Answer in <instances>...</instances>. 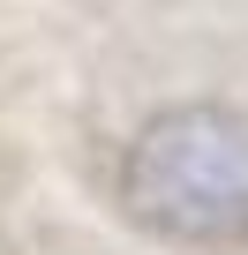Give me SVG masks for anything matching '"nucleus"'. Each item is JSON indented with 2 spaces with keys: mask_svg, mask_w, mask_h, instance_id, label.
I'll list each match as a JSON object with an SVG mask.
<instances>
[{
  "mask_svg": "<svg viewBox=\"0 0 248 255\" xmlns=\"http://www.w3.org/2000/svg\"><path fill=\"white\" fill-rule=\"evenodd\" d=\"M113 195L166 248H241L248 240V120L218 98L158 105L120 150Z\"/></svg>",
  "mask_w": 248,
  "mask_h": 255,
  "instance_id": "obj_1",
  "label": "nucleus"
}]
</instances>
